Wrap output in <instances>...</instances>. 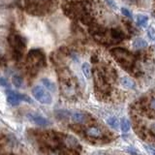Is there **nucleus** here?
Returning a JSON list of instances; mask_svg holds the SVG:
<instances>
[{
  "label": "nucleus",
  "mask_w": 155,
  "mask_h": 155,
  "mask_svg": "<svg viewBox=\"0 0 155 155\" xmlns=\"http://www.w3.org/2000/svg\"><path fill=\"white\" fill-rule=\"evenodd\" d=\"M110 53L115 58L121 66H123L125 69H129L133 66L134 63V56L130 51L125 50L123 48H115L110 51Z\"/></svg>",
  "instance_id": "obj_1"
},
{
  "label": "nucleus",
  "mask_w": 155,
  "mask_h": 155,
  "mask_svg": "<svg viewBox=\"0 0 155 155\" xmlns=\"http://www.w3.org/2000/svg\"><path fill=\"white\" fill-rule=\"evenodd\" d=\"M32 94L38 102H40L42 104L45 105H50L52 102L51 95L50 92L47 91L44 87L40 85H36L32 88Z\"/></svg>",
  "instance_id": "obj_2"
},
{
  "label": "nucleus",
  "mask_w": 155,
  "mask_h": 155,
  "mask_svg": "<svg viewBox=\"0 0 155 155\" xmlns=\"http://www.w3.org/2000/svg\"><path fill=\"white\" fill-rule=\"evenodd\" d=\"M9 42L11 44V46L14 48L15 51H16V54H18L21 57L22 51H24V48H25V41H24V38L18 34H14L9 37Z\"/></svg>",
  "instance_id": "obj_3"
},
{
  "label": "nucleus",
  "mask_w": 155,
  "mask_h": 155,
  "mask_svg": "<svg viewBox=\"0 0 155 155\" xmlns=\"http://www.w3.org/2000/svg\"><path fill=\"white\" fill-rule=\"evenodd\" d=\"M28 62L33 66L40 67L41 65H45V56L44 53L39 50H33L28 54Z\"/></svg>",
  "instance_id": "obj_4"
},
{
  "label": "nucleus",
  "mask_w": 155,
  "mask_h": 155,
  "mask_svg": "<svg viewBox=\"0 0 155 155\" xmlns=\"http://www.w3.org/2000/svg\"><path fill=\"white\" fill-rule=\"evenodd\" d=\"M21 100H25V101H30L28 99V97L21 95V94H18L16 93V92L9 90L8 92V95H7V101L8 103L11 105V106H18L19 103H21Z\"/></svg>",
  "instance_id": "obj_5"
},
{
  "label": "nucleus",
  "mask_w": 155,
  "mask_h": 155,
  "mask_svg": "<svg viewBox=\"0 0 155 155\" xmlns=\"http://www.w3.org/2000/svg\"><path fill=\"white\" fill-rule=\"evenodd\" d=\"M27 118L30 120L31 122L35 123L36 125H39V126H44V127H46V126L51 125L50 120L45 118V117H43L42 115H39V114H27Z\"/></svg>",
  "instance_id": "obj_6"
},
{
  "label": "nucleus",
  "mask_w": 155,
  "mask_h": 155,
  "mask_svg": "<svg viewBox=\"0 0 155 155\" xmlns=\"http://www.w3.org/2000/svg\"><path fill=\"white\" fill-rule=\"evenodd\" d=\"M119 82H120V84L124 87V88H127V89H133V88H135V86H136L135 81L132 79L128 78V77H122L120 79Z\"/></svg>",
  "instance_id": "obj_7"
},
{
  "label": "nucleus",
  "mask_w": 155,
  "mask_h": 155,
  "mask_svg": "<svg viewBox=\"0 0 155 155\" xmlns=\"http://www.w3.org/2000/svg\"><path fill=\"white\" fill-rule=\"evenodd\" d=\"M85 133L88 137H91V138H100V137H102V135H103L101 129L98 127H95V126L88 128L86 130Z\"/></svg>",
  "instance_id": "obj_8"
},
{
  "label": "nucleus",
  "mask_w": 155,
  "mask_h": 155,
  "mask_svg": "<svg viewBox=\"0 0 155 155\" xmlns=\"http://www.w3.org/2000/svg\"><path fill=\"white\" fill-rule=\"evenodd\" d=\"M64 143L66 144V147H68L69 148H76L79 147V142L78 140L72 136H67V137L64 139Z\"/></svg>",
  "instance_id": "obj_9"
},
{
  "label": "nucleus",
  "mask_w": 155,
  "mask_h": 155,
  "mask_svg": "<svg viewBox=\"0 0 155 155\" xmlns=\"http://www.w3.org/2000/svg\"><path fill=\"white\" fill-rule=\"evenodd\" d=\"M71 118L76 123H84L86 121V115L84 114H82V113H79V111H77V113H74L72 114Z\"/></svg>",
  "instance_id": "obj_10"
},
{
  "label": "nucleus",
  "mask_w": 155,
  "mask_h": 155,
  "mask_svg": "<svg viewBox=\"0 0 155 155\" xmlns=\"http://www.w3.org/2000/svg\"><path fill=\"white\" fill-rule=\"evenodd\" d=\"M133 47L137 50H140V48H144L147 47V42L143 38H136L133 41Z\"/></svg>",
  "instance_id": "obj_11"
},
{
  "label": "nucleus",
  "mask_w": 155,
  "mask_h": 155,
  "mask_svg": "<svg viewBox=\"0 0 155 155\" xmlns=\"http://www.w3.org/2000/svg\"><path fill=\"white\" fill-rule=\"evenodd\" d=\"M42 84L43 85L46 87V88L48 90V91H51V92H54L56 90V86L54 84V82H52L51 80H48V79H42Z\"/></svg>",
  "instance_id": "obj_12"
},
{
  "label": "nucleus",
  "mask_w": 155,
  "mask_h": 155,
  "mask_svg": "<svg viewBox=\"0 0 155 155\" xmlns=\"http://www.w3.org/2000/svg\"><path fill=\"white\" fill-rule=\"evenodd\" d=\"M110 36L115 41H121V40H123V38H124L123 33L117 30V29H114V28L110 29Z\"/></svg>",
  "instance_id": "obj_13"
},
{
  "label": "nucleus",
  "mask_w": 155,
  "mask_h": 155,
  "mask_svg": "<svg viewBox=\"0 0 155 155\" xmlns=\"http://www.w3.org/2000/svg\"><path fill=\"white\" fill-rule=\"evenodd\" d=\"M107 123L113 129H118V127H120V123L118 122V119L114 117V116H111V117H109L107 119Z\"/></svg>",
  "instance_id": "obj_14"
},
{
  "label": "nucleus",
  "mask_w": 155,
  "mask_h": 155,
  "mask_svg": "<svg viewBox=\"0 0 155 155\" xmlns=\"http://www.w3.org/2000/svg\"><path fill=\"white\" fill-rule=\"evenodd\" d=\"M81 72L86 79H90L91 78V68L88 63L85 62L81 65Z\"/></svg>",
  "instance_id": "obj_15"
},
{
  "label": "nucleus",
  "mask_w": 155,
  "mask_h": 155,
  "mask_svg": "<svg viewBox=\"0 0 155 155\" xmlns=\"http://www.w3.org/2000/svg\"><path fill=\"white\" fill-rule=\"evenodd\" d=\"M148 18L145 15H138L137 16V24L140 26H145L147 24Z\"/></svg>",
  "instance_id": "obj_16"
},
{
  "label": "nucleus",
  "mask_w": 155,
  "mask_h": 155,
  "mask_svg": "<svg viewBox=\"0 0 155 155\" xmlns=\"http://www.w3.org/2000/svg\"><path fill=\"white\" fill-rule=\"evenodd\" d=\"M131 128V125H130V122H129V120L128 119H126V118H122L120 121V129L122 132L126 133V132H128V131L130 130Z\"/></svg>",
  "instance_id": "obj_17"
},
{
  "label": "nucleus",
  "mask_w": 155,
  "mask_h": 155,
  "mask_svg": "<svg viewBox=\"0 0 155 155\" xmlns=\"http://www.w3.org/2000/svg\"><path fill=\"white\" fill-rule=\"evenodd\" d=\"M12 82H13V84L17 87V88H21V87L22 86V84H23L21 77H19L18 75L13 76V78H12Z\"/></svg>",
  "instance_id": "obj_18"
},
{
  "label": "nucleus",
  "mask_w": 155,
  "mask_h": 155,
  "mask_svg": "<svg viewBox=\"0 0 155 155\" xmlns=\"http://www.w3.org/2000/svg\"><path fill=\"white\" fill-rule=\"evenodd\" d=\"M147 34H148V37L151 39V40L155 41V29L154 28L149 27L147 30Z\"/></svg>",
  "instance_id": "obj_19"
},
{
  "label": "nucleus",
  "mask_w": 155,
  "mask_h": 155,
  "mask_svg": "<svg viewBox=\"0 0 155 155\" xmlns=\"http://www.w3.org/2000/svg\"><path fill=\"white\" fill-rule=\"evenodd\" d=\"M121 13H122V15L124 17L126 18H132V14L130 13V11L128 9H126V8H122L121 9Z\"/></svg>",
  "instance_id": "obj_20"
},
{
  "label": "nucleus",
  "mask_w": 155,
  "mask_h": 155,
  "mask_svg": "<svg viewBox=\"0 0 155 155\" xmlns=\"http://www.w3.org/2000/svg\"><path fill=\"white\" fill-rule=\"evenodd\" d=\"M149 107H150V109H151V110H155V98H153L151 101H150Z\"/></svg>",
  "instance_id": "obj_21"
},
{
  "label": "nucleus",
  "mask_w": 155,
  "mask_h": 155,
  "mask_svg": "<svg viewBox=\"0 0 155 155\" xmlns=\"http://www.w3.org/2000/svg\"><path fill=\"white\" fill-rule=\"evenodd\" d=\"M1 85L2 86H7L8 85L7 81H6V80L4 79V78H1Z\"/></svg>",
  "instance_id": "obj_22"
},
{
  "label": "nucleus",
  "mask_w": 155,
  "mask_h": 155,
  "mask_svg": "<svg viewBox=\"0 0 155 155\" xmlns=\"http://www.w3.org/2000/svg\"><path fill=\"white\" fill-rule=\"evenodd\" d=\"M107 1H108V3L110 5L111 7H114V8H116V5L114 3V1H111V0H107Z\"/></svg>",
  "instance_id": "obj_23"
},
{
  "label": "nucleus",
  "mask_w": 155,
  "mask_h": 155,
  "mask_svg": "<svg viewBox=\"0 0 155 155\" xmlns=\"http://www.w3.org/2000/svg\"><path fill=\"white\" fill-rule=\"evenodd\" d=\"M149 150L151 151V154L152 155H155V149L154 148H149Z\"/></svg>",
  "instance_id": "obj_24"
},
{
  "label": "nucleus",
  "mask_w": 155,
  "mask_h": 155,
  "mask_svg": "<svg viewBox=\"0 0 155 155\" xmlns=\"http://www.w3.org/2000/svg\"><path fill=\"white\" fill-rule=\"evenodd\" d=\"M152 129H153V131H154V132H155V123L152 125Z\"/></svg>",
  "instance_id": "obj_25"
}]
</instances>
